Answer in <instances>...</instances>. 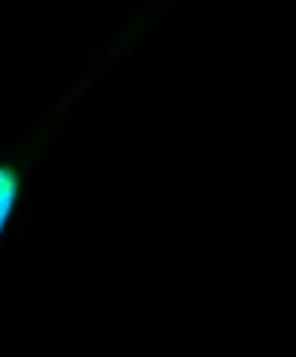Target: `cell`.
<instances>
[{
    "mask_svg": "<svg viewBox=\"0 0 296 357\" xmlns=\"http://www.w3.org/2000/svg\"><path fill=\"white\" fill-rule=\"evenodd\" d=\"M20 188H23L20 172L13 169V166H0V237H3L10 218H13V211H17Z\"/></svg>",
    "mask_w": 296,
    "mask_h": 357,
    "instance_id": "obj_1",
    "label": "cell"
}]
</instances>
